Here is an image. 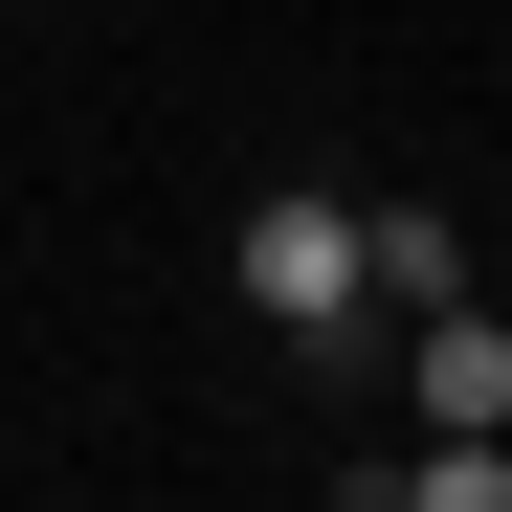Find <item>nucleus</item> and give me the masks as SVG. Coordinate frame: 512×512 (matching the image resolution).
Instances as JSON below:
<instances>
[{
    "label": "nucleus",
    "instance_id": "nucleus-1",
    "mask_svg": "<svg viewBox=\"0 0 512 512\" xmlns=\"http://www.w3.org/2000/svg\"><path fill=\"white\" fill-rule=\"evenodd\" d=\"M245 312H268V334H312V357H357V334H379V290H357V201H245Z\"/></svg>",
    "mask_w": 512,
    "mask_h": 512
},
{
    "label": "nucleus",
    "instance_id": "nucleus-2",
    "mask_svg": "<svg viewBox=\"0 0 512 512\" xmlns=\"http://www.w3.org/2000/svg\"><path fill=\"white\" fill-rule=\"evenodd\" d=\"M334 512H512V423H423V468H357Z\"/></svg>",
    "mask_w": 512,
    "mask_h": 512
},
{
    "label": "nucleus",
    "instance_id": "nucleus-3",
    "mask_svg": "<svg viewBox=\"0 0 512 512\" xmlns=\"http://www.w3.org/2000/svg\"><path fill=\"white\" fill-rule=\"evenodd\" d=\"M357 290H379V312H446V290H468V223H423V201H357Z\"/></svg>",
    "mask_w": 512,
    "mask_h": 512
},
{
    "label": "nucleus",
    "instance_id": "nucleus-4",
    "mask_svg": "<svg viewBox=\"0 0 512 512\" xmlns=\"http://www.w3.org/2000/svg\"><path fill=\"white\" fill-rule=\"evenodd\" d=\"M401 334H423V423H512V334H490L468 290H446V312H401Z\"/></svg>",
    "mask_w": 512,
    "mask_h": 512
}]
</instances>
